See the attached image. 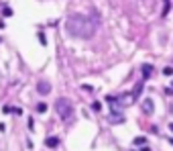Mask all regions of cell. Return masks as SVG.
Masks as SVG:
<instances>
[{
    "label": "cell",
    "instance_id": "e0dca14e",
    "mask_svg": "<svg viewBox=\"0 0 173 151\" xmlns=\"http://www.w3.org/2000/svg\"><path fill=\"white\" fill-rule=\"evenodd\" d=\"M39 43H41V45H47V39H45L43 33H39Z\"/></svg>",
    "mask_w": 173,
    "mask_h": 151
},
{
    "label": "cell",
    "instance_id": "9c48e42d",
    "mask_svg": "<svg viewBox=\"0 0 173 151\" xmlns=\"http://www.w3.org/2000/svg\"><path fill=\"white\" fill-rule=\"evenodd\" d=\"M163 2H165V6H163V10H161V16L165 18V16L169 14V10H171V2H169V0H163Z\"/></svg>",
    "mask_w": 173,
    "mask_h": 151
},
{
    "label": "cell",
    "instance_id": "7402d4cb",
    "mask_svg": "<svg viewBox=\"0 0 173 151\" xmlns=\"http://www.w3.org/2000/svg\"><path fill=\"white\" fill-rule=\"evenodd\" d=\"M141 151H151V147H147V145H143V149Z\"/></svg>",
    "mask_w": 173,
    "mask_h": 151
},
{
    "label": "cell",
    "instance_id": "9a60e30c",
    "mask_svg": "<svg viewBox=\"0 0 173 151\" xmlns=\"http://www.w3.org/2000/svg\"><path fill=\"white\" fill-rule=\"evenodd\" d=\"M81 90H83V92H94V86H90V84H81Z\"/></svg>",
    "mask_w": 173,
    "mask_h": 151
},
{
    "label": "cell",
    "instance_id": "6da1fadb",
    "mask_svg": "<svg viewBox=\"0 0 173 151\" xmlns=\"http://www.w3.org/2000/svg\"><path fill=\"white\" fill-rule=\"evenodd\" d=\"M96 29H98V23L85 14H71L67 16V23H65V31L75 39H92L96 35Z\"/></svg>",
    "mask_w": 173,
    "mask_h": 151
},
{
    "label": "cell",
    "instance_id": "ac0fdd59",
    "mask_svg": "<svg viewBox=\"0 0 173 151\" xmlns=\"http://www.w3.org/2000/svg\"><path fill=\"white\" fill-rule=\"evenodd\" d=\"M2 14H4V16H10V14H12V8H8V6H4V10H2Z\"/></svg>",
    "mask_w": 173,
    "mask_h": 151
},
{
    "label": "cell",
    "instance_id": "30bf717a",
    "mask_svg": "<svg viewBox=\"0 0 173 151\" xmlns=\"http://www.w3.org/2000/svg\"><path fill=\"white\" fill-rule=\"evenodd\" d=\"M133 143H135L137 147H143V145H147V137H143V135H141V137H135Z\"/></svg>",
    "mask_w": 173,
    "mask_h": 151
},
{
    "label": "cell",
    "instance_id": "603a6c76",
    "mask_svg": "<svg viewBox=\"0 0 173 151\" xmlns=\"http://www.w3.org/2000/svg\"><path fill=\"white\" fill-rule=\"evenodd\" d=\"M169 129H171V131H173V123H171V125H169Z\"/></svg>",
    "mask_w": 173,
    "mask_h": 151
},
{
    "label": "cell",
    "instance_id": "2e32d148",
    "mask_svg": "<svg viewBox=\"0 0 173 151\" xmlns=\"http://www.w3.org/2000/svg\"><path fill=\"white\" fill-rule=\"evenodd\" d=\"M163 76H173V68H171V66L163 68Z\"/></svg>",
    "mask_w": 173,
    "mask_h": 151
},
{
    "label": "cell",
    "instance_id": "5b68a950",
    "mask_svg": "<svg viewBox=\"0 0 173 151\" xmlns=\"http://www.w3.org/2000/svg\"><path fill=\"white\" fill-rule=\"evenodd\" d=\"M110 125H122L124 123V114H120V112H116V108L112 106V114H110Z\"/></svg>",
    "mask_w": 173,
    "mask_h": 151
},
{
    "label": "cell",
    "instance_id": "277c9868",
    "mask_svg": "<svg viewBox=\"0 0 173 151\" xmlns=\"http://www.w3.org/2000/svg\"><path fill=\"white\" fill-rule=\"evenodd\" d=\"M141 108H143L145 114H153V112H155V104H153V100H151V98H145L143 104H141Z\"/></svg>",
    "mask_w": 173,
    "mask_h": 151
},
{
    "label": "cell",
    "instance_id": "52a82bcc",
    "mask_svg": "<svg viewBox=\"0 0 173 151\" xmlns=\"http://www.w3.org/2000/svg\"><path fill=\"white\" fill-rule=\"evenodd\" d=\"M141 70H143V78H145V80H149L151 76H153V72H155V68L151 66V63H143Z\"/></svg>",
    "mask_w": 173,
    "mask_h": 151
},
{
    "label": "cell",
    "instance_id": "ffe728a7",
    "mask_svg": "<svg viewBox=\"0 0 173 151\" xmlns=\"http://www.w3.org/2000/svg\"><path fill=\"white\" fill-rule=\"evenodd\" d=\"M35 118H29V129H31V131H33V129H35V123H33Z\"/></svg>",
    "mask_w": 173,
    "mask_h": 151
},
{
    "label": "cell",
    "instance_id": "3957f363",
    "mask_svg": "<svg viewBox=\"0 0 173 151\" xmlns=\"http://www.w3.org/2000/svg\"><path fill=\"white\" fill-rule=\"evenodd\" d=\"M137 102V96L133 94V90L131 92H122V94H116V104L118 106H131V104H135Z\"/></svg>",
    "mask_w": 173,
    "mask_h": 151
},
{
    "label": "cell",
    "instance_id": "ba28073f",
    "mask_svg": "<svg viewBox=\"0 0 173 151\" xmlns=\"http://www.w3.org/2000/svg\"><path fill=\"white\" fill-rule=\"evenodd\" d=\"M45 145L51 147V149H55V147L59 145V139H57V137H47V139H45Z\"/></svg>",
    "mask_w": 173,
    "mask_h": 151
},
{
    "label": "cell",
    "instance_id": "7c38bea8",
    "mask_svg": "<svg viewBox=\"0 0 173 151\" xmlns=\"http://www.w3.org/2000/svg\"><path fill=\"white\" fill-rule=\"evenodd\" d=\"M141 92H143V84H137V86H135V90H133V94L139 98V96H141Z\"/></svg>",
    "mask_w": 173,
    "mask_h": 151
},
{
    "label": "cell",
    "instance_id": "8992f818",
    "mask_svg": "<svg viewBox=\"0 0 173 151\" xmlns=\"http://www.w3.org/2000/svg\"><path fill=\"white\" fill-rule=\"evenodd\" d=\"M37 92H39L41 96L49 94V92H51V84H49V82H45V80H43V82H39V86H37Z\"/></svg>",
    "mask_w": 173,
    "mask_h": 151
},
{
    "label": "cell",
    "instance_id": "8fae6325",
    "mask_svg": "<svg viewBox=\"0 0 173 151\" xmlns=\"http://www.w3.org/2000/svg\"><path fill=\"white\" fill-rule=\"evenodd\" d=\"M47 108H49L47 102H39V104H37V112H41V114H43V112H47Z\"/></svg>",
    "mask_w": 173,
    "mask_h": 151
},
{
    "label": "cell",
    "instance_id": "44dd1931",
    "mask_svg": "<svg viewBox=\"0 0 173 151\" xmlns=\"http://www.w3.org/2000/svg\"><path fill=\"white\" fill-rule=\"evenodd\" d=\"M0 131H2V133H4V131H6V127H4V125H2V123H0Z\"/></svg>",
    "mask_w": 173,
    "mask_h": 151
},
{
    "label": "cell",
    "instance_id": "7a4b0ae2",
    "mask_svg": "<svg viewBox=\"0 0 173 151\" xmlns=\"http://www.w3.org/2000/svg\"><path fill=\"white\" fill-rule=\"evenodd\" d=\"M55 110H57V114L61 116V121H71L73 118V104L67 100V98H59L57 102H55Z\"/></svg>",
    "mask_w": 173,
    "mask_h": 151
},
{
    "label": "cell",
    "instance_id": "d6986e66",
    "mask_svg": "<svg viewBox=\"0 0 173 151\" xmlns=\"http://www.w3.org/2000/svg\"><path fill=\"white\" fill-rule=\"evenodd\" d=\"M2 112H4V114H8V112H10V106H8V104H6V106H2Z\"/></svg>",
    "mask_w": 173,
    "mask_h": 151
},
{
    "label": "cell",
    "instance_id": "5bb4252c",
    "mask_svg": "<svg viewBox=\"0 0 173 151\" xmlns=\"http://www.w3.org/2000/svg\"><path fill=\"white\" fill-rule=\"evenodd\" d=\"M92 110H94V112H100V110H102V104H100V102H92Z\"/></svg>",
    "mask_w": 173,
    "mask_h": 151
},
{
    "label": "cell",
    "instance_id": "4fadbf2b",
    "mask_svg": "<svg viewBox=\"0 0 173 151\" xmlns=\"http://www.w3.org/2000/svg\"><path fill=\"white\" fill-rule=\"evenodd\" d=\"M10 112H14V114H23V108H20V106H10Z\"/></svg>",
    "mask_w": 173,
    "mask_h": 151
}]
</instances>
